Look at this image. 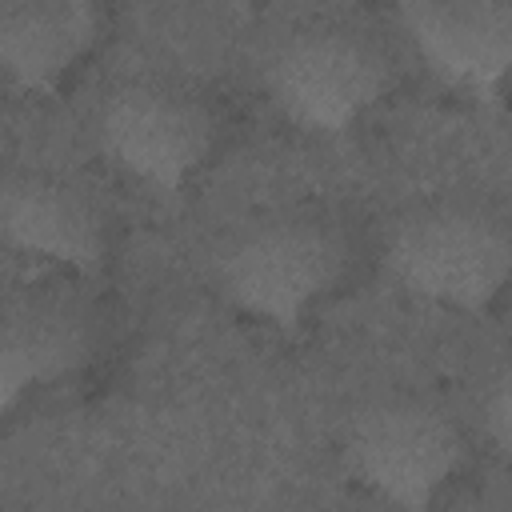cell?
Returning <instances> with one entry per match:
<instances>
[{
    "instance_id": "1",
    "label": "cell",
    "mask_w": 512,
    "mask_h": 512,
    "mask_svg": "<svg viewBox=\"0 0 512 512\" xmlns=\"http://www.w3.org/2000/svg\"><path fill=\"white\" fill-rule=\"evenodd\" d=\"M348 228L320 208H280L248 220L216 260V288L256 324L296 332L352 268Z\"/></svg>"
},
{
    "instance_id": "2",
    "label": "cell",
    "mask_w": 512,
    "mask_h": 512,
    "mask_svg": "<svg viewBox=\"0 0 512 512\" xmlns=\"http://www.w3.org/2000/svg\"><path fill=\"white\" fill-rule=\"evenodd\" d=\"M396 80V56L380 32L356 20H308L276 40L264 84L284 120L312 136L356 128Z\"/></svg>"
},
{
    "instance_id": "3",
    "label": "cell",
    "mask_w": 512,
    "mask_h": 512,
    "mask_svg": "<svg viewBox=\"0 0 512 512\" xmlns=\"http://www.w3.org/2000/svg\"><path fill=\"white\" fill-rule=\"evenodd\" d=\"M384 260L408 296L452 312H488L512 272V232L492 204L440 196L396 220Z\"/></svg>"
},
{
    "instance_id": "4",
    "label": "cell",
    "mask_w": 512,
    "mask_h": 512,
    "mask_svg": "<svg viewBox=\"0 0 512 512\" xmlns=\"http://www.w3.org/2000/svg\"><path fill=\"white\" fill-rule=\"evenodd\" d=\"M344 464L392 512H436L468 464V436L440 400L384 392L348 420Z\"/></svg>"
},
{
    "instance_id": "5",
    "label": "cell",
    "mask_w": 512,
    "mask_h": 512,
    "mask_svg": "<svg viewBox=\"0 0 512 512\" xmlns=\"http://www.w3.org/2000/svg\"><path fill=\"white\" fill-rule=\"evenodd\" d=\"M96 136L124 176L172 196L208 168L220 144V112L192 84L144 76L108 92Z\"/></svg>"
},
{
    "instance_id": "6",
    "label": "cell",
    "mask_w": 512,
    "mask_h": 512,
    "mask_svg": "<svg viewBox=\"0 0 512 512\" xmlns=\"http://www.w3.org/2000/svg\"><path fill=\"white\" fill-rule=\"evenodd\" d=\"M0 240L64 272H100L112 224L88 184L52 168H12L0 176Z\"/></svg>"
},
{
    "instance_id": "7",
    "label": "cell",
    "mask_w": 512,
    "mask_h": 512,
    "mask_svg": "<svg viewBox=\"0 0 512 512\" xmlns=\"http://www.w3.org/2000/svg\"><path fill=\"white\" fill-rule=\"evenodd\" d=\"M92 344V316L76 296L44 288L0 292V416L32 392L76 376Z\"/></svg>"
},
{
    "instance_id": "8",
    "label": "cell",
    "mask_w": 512,
    "mask_h": 512,
    "mask_svg": "<svg viewBox=\"0 0 512 512\" xmlns=\"http://www.w3.org/2000/svg\"><path fill=\"white\" fill-rule=\"evenodd\" d=\"M416 56L452 88L492 100L512 68V4L504 0H408L396 8Z\"/></svg>"
},
{
    "instance_id": "9",
    "label": "cell",
    "mask_w": 512,
    "mask_h": 512,
    "mask_svg": "<svg viewBox=\"0 0 512 512\" xmlns=\"http://www.w3.org/2000/svg\"><path fill=\"white\" fill-rule=\"evenodd\" d=\"M104 16L84 0L0 4V76L24 92H56L100 44Z\"/></svg>"
},
{
    "instance_id": "10",
    "label": "cell",
    "mask_w": 512,
    "mask_h": 512,
    "mask_svg": "<svg viewBox=\"0 0 512 512\" xmlns=\"http://www.w3.org/2000/svg\"><path fill=\"white\" fill-rule=\"evenodd\" d=\"M480 412H484V432H488L492 448H496V452H508V440H512V396H508V376H496V380H492V392L484 396Z\"/></svg>"
}]
</instances>
